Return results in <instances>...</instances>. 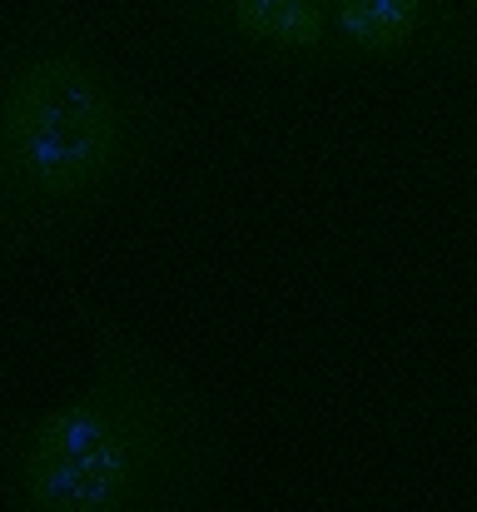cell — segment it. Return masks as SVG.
Instances as JSON below:
<instances>
[{
    "instance_id": "cell-1",
    "label": "cell",
    "mask_w": 477,
    "mask_h": 512,
    "mask_svg": "<svg viewBox=\"0 0 477 512\" xmlns=\"http://www.w3.org/2000/svg\"><path fill=\"white\" fill-rule=\"evenodd\" d=\"M174 110L125 70L70 0L0 45V264L100 219L169 150Z\"/></svg>"
},
{
    "instance_id": "cell-2",
    "label": "cell",
    "mask_w": 477,
    "mask_h": 512,
    "mask_svg": "<svg viewBox=\"0 0 477 512\" xmlns=\"http://www.w3.org/2000/svg\"><path fill=\"white\" fill-rule=\"evenodd\" d=\"M90 378L0 428V512H204L224 428L204 393L120 319L80 304Z\"/></svg>"
},
{
    "instance_id": "cell-3",
    "label": "cell",
    "mask_w": 477,
    "mask_h": 512,
    "mask_svg": "<svg viewBox=\"0 0 477 512\" xmlns=\"http://www.w3.org/2000/svg\"><path fill=\"white\" fill-rule=\"evenodd\" d=\"M174 15L229 45L284 65H343V45L333 30V0H169Z\"/></svg>"
},
{
    "instance_id": "cell-4",
    "label": "cell",
    "mask_w": 477,
    "mask_h": 512,
    "mask_svg": "<svg viewBox=\"0 0 477 512\" xmlns=\"http://www.w3.org/2000/svg\"><path fill=\"white\" fill-rule=\"evenodd\" d=\"M463 30H468V55L477 60V0H463Z\"/></svg>"
}]
</instances>
